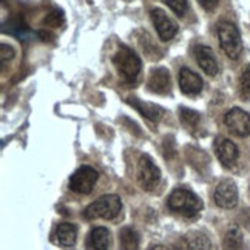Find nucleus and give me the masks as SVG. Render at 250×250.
Returning <instances> with one entry per match:
<instances>
[{
    "label": "nucleus",
    "instance_id": "nucleus-1",
    "mask_svg": "<svg viewBox=\"0 0 250 250\" xmlns=\"http://www.w3.org/2000/svg\"><path fill=\"white\" fill-rule=\"evenodd\" d=\"M113 63L125 82H134L142 70L139 56L125 45H121L116 54L113 56Z\"/></svg>",
    "mask_w": 250,
    "mask_h": 250
},
{
    "label": "nucleus",
    "instance_id": "nucleus-2",
    "mask_svg": "<svg viewBox=\"0 0 250 250\" xmlns=\"http://www.w3.org/2000/svg\"><path fill=\"white\" fill-rule=\"evenodd\" d=\"M168 207L176 213H181L182 216L193 218L198 216L199 211L203 210V201L193 191L187 188H176L168 196Z\"/></svg>",
    "mask_w": 250,
    "mask_h": 250
},
{
    "label": "nucleus",
    "instance_id": "nucleus-3",
    "mask_svg": "<svg viewBox=\"0 0 250 250\" xmlns=\"http://www.w3.org/2000/svg\"><path fill=\"white\" fill-rule=\"evenodd\" d=\"M121 208H122L121 198L116 195H107V196L96 199L94 203H91L86 207L83 210V218L90 221L98 219V218L114 219L121 213Z\"/></svg>",
    "mask_w": 250,
    "mask_h": 250
},
{
    "label": "nucleus",
    "instance_id": "nucleus-4",
    "mask_svg": "<svg viewBox=\"0 0 250 250\" xmlns=\"http://www.w3.org/2000/svg\"><path fill=\"white\" fill-rule=\"evenodd\" d=\"M218 37L221 48L230 59H239L243 53V41L238 28L230 22H221L218 25Z\"/></svg>",
    "mask_w": 250,
    "mask_h": 250
},
{
    "label": "nucleus",
    "instance_id": "nucleus-5",
    "mask_svg": "<svg viewBox=\"0 0 250 250\" xmlns=\"http://www.w3.org/2000/svg\"><path fill=\"white\" fill-rule=\"evenodd\" d=\"M98 171L90 166H82L76 170L70 178V188L74 193L88 195L93 191L96 182H98Z\"/></svg>",
    "mask_w": 250,
    "mask_h": 250
},
{
    "label": "nucleus",
    "instance_id": "nucleus-6",
    "mask_svg": "<svg viewBox=\"0 0 250 250\" xmlns=\"http://www.w3.org/2000/svg\"><path fill=\"white\" fill-rule=\"evenodd\" d=\"M138 181H139V186L147 190L151 191L155 190L161 181V171L159 168L153 164V161L150 156L144 155L139 161V166H138Z\"/></svg>",
    "mask_w": 250,
    "mask_h": 250
},
{
    "label": "nucleus",
    "instance_id": "nucleus-7",
    "mask_svg": "<svg viewBox=\"0 0 250 250\" xmlns=\"http://www.w3.org/2000/svg\"><path fill=\"white\" fill-rule=\"evenodd\" d=\"M224 124L227 125L229 131L238 138L250 136V114L241 108H232L226 113Z\"/></svg>",
    "mask_w": 250,
    "mask_h": 250
},
{
    "label": "nucleus",
    "instance_id": "nucleus-8",
    "mask_svg": "<svg viewBox=\"0 0 250 250\" xmlns=\"http://www.w3.org/2000/svg\"><path fill=\"white\" fill-rule=\"evenodd\" d=\"M150 17H151V22L155 25L156 31H158V36L162 42H167V41H171L173 37L176 36L178 33V23L170 19L166 11H162L161 8H155L150 11Z\"/></svg>",
    "mask_w": 250,
    "mask_h": 250
},
{
    "label": "nucleus",
    "instance_id": "nucleus-9",
    "mask_svg": "<svg viewBox=\"0 0 250 250\" xmlns=\"http://www.w3.org/2000/svg\"><path fill=\"white\" fill-rule=\"evenodd\" d=\"M215 204L221 208H233L238 204V188L232 179H223L215 188Z\"/></svg>",
    "mask_w": 250,
    "mask_h": 250
},
{
    "label": "nucleus",
    "instance_id": "nucleus-10",
    "mask_svg": "<svg viewBox=\"0 0 250 250\" xmlns=\"http://www.w3.org/2000/svg\"><path fill=\"white\" fill-rule=\"evenodd\" d=\"M147 86L151 93H156V94L170 93V88H171L170 71L166 66H156V68H153L148 76Z\"/></svg>",
    "mask_w": 250,
    "mask_h": 250
},
{
    "label": "nucleus",
    "instance_id": "nucleus-11",
    "mask_svg": "<svg viewBox=\"0 0 250 250\" xmlns=\"http://www.w3.org/2000/svg\"><path fill=\"white\" fill-rule=\"evenodd\" d=\"M195 57H196V62L199 63V66L203 68V71L207 76H216L218 74V71H219L218 61L215 57L213 50H211L210 46L198 45L195 48Z\"/></svg>",
    "mask_w": 250,
    "mask_h": 250
},
{
    "label": "nucleus",
    "instance_id": "nucleus-12",
    "mask_svg": "<svg viewBox=\"0 0 250 250\" xmlns=\"http://www.w3.org/2000/svg\"><path fill=\"white\" fill-rule=\"evenodd\" d=\"M203 79L190 68H182L179 71V88L187 96H195L203 90Z\"/></svg>",
    "mask_w": 250,
    "mask_h": 250
},
{
    "label": "nucleus",
    "instance_id": "nucleus-13",
    "mask_svg": "<svg viewBox=\"0 0 250 250\" xmlns=\"http://www.w3.org/2000/svg\"><path fill=\"white\" fill-rule=\"evenodd\" d=\"M216 156L224 167H232L238 161L239 150L230 139L221 138L216 141Z\"/></svg>",
    "mask_w": 250,
    "mask_h": 250
},
{
    "label": "nucleus",
    "instance_id": "nucleus-14",
    "mask_svg": "<svg viewBox=\"0 0 250 250\" xmlns=\"http://www.w3.org/2000/svg\"><path fill=\"white\" fill-rule=\"evenodd\" d=\"M128 104L133 108H136L144 118H147L151 122H159L161 118L164 116V108L159 107V105H156V104L144 102V101H139L136 98H128Z\"/></svg>",
    "mask_w": 250,
    "mask_h": 250
},
{
    "label": "nucleus",
    "instance_id": "nucleus-15",
    "mask_svg": "<svg viewBox=\"0 0 250 250\" xmlns=\"http://www.w3.org/2000/svg\"><path fill=\"white\" fill-rule=\"evenodd\" d=\"M56 236L57 243L62 247H74L76 239H78V229L70 223H62L56 229Z\"/></svg>",
    "mask_w": 250,
    "mask_h": 250
},
{
    "label": "nucleus",
    "instance_id": "nucleus-16",
    "mask_svg": "<svg viewBox=\"0 0 250 250\" xmlns=\"http://www.w3.org/2000/svg\"><path fill=\"white\" fill-rule=\"evenodd\" d=\"M88 247L91 250H108L110 232L105 227H96L88 235Z\"/></svg>",
    "mask_w": 250,
    "mask_h": 250
},
{
    "label": "nucleus",
    "instance_id": "nucleus-17",
    "mask_svg": "<svg viewBox=\"0 0 250 250\" xmlns=\"http://www.w3.org/2000/svg\"><path fill=\"white\" fill-rule=\"evenodd\" d=\"M119 249L121 250H138L139 235L131 227H124L119 233Z\"/></svg>",
    "mask_w": 250,
    "mask_h": 250
},
{
    "label": "nucleus",
    "instance_id": "nucleus-18",
    "mask_svg": "<svg viewBox=\"0 0 250 250\" xmlns=\"http://www.w3.org/2000/svg\"><path fill=\"white\" fill-rule=\"evenodd\" d=\"M224 249L226 250H244V238L239 227L233 226L227 230L224 236Z\"/></svg>",
    "mask_w": 250,
    "mask_h": 250
},
{
    "label": "nucleus",
    "instance_id": "nucleus-19",
    "mask_svg": "<svg viewBox=\"0 0 250 250\" xmlns=\"http://www.w3.org/2000/svg\"><path fill=\"white\" fill-rule=\"evenodd\" d=\"M186 246L188 250H210L211 243L206 233L191 232L186 236Z\"/></svg>",
    "mask_w": 250,
    "mask_h": 250
},
{
    "label": "nucleus",
    "instance_id": "nucleus-20",
    "mask_svg": "<svg viewBox=\"0 0 250 250\" xmlns=\"http://www.w3.org/2000/svg\"><path fill=\"white\" fill-rule=\"evenodd\" d=\"M139 45L144 50V53H146V56L150 57V59H159V57L162 56V53L158 48V45L155 43V41H153V37L148 33H146V31L141 33Z\"/></svg>",
    "mask_w": 250,
    "mask_h": 250
},
{
    "label": "nucleus",
    "instance_id": "nucleus-21",
    "mask_svg": "<svg viewBox=\"0 0 250 250\" xmlns=\"http://www.w3.org/2000/svg\"><path fill=\"white\" fill-rule=\"evenodd\" d=\"M2 30H3V33L13 34V36H17V37H22L28 31V26H26V23L22 21L21 17H16V19H9L6 23H3Z\"/></svg>",
    "mask_w": 250,
    "mask_h": 250
},
{
    "label": "nucleus",
    "instance_id": "nucleus-22",
    "mask_svg": "<svg viewBox=\"0 0 250 250\" xmlns=\"http://www.w3.org/2000/svg\"><path fill=\"white\" fill-rule=\"evenodd\" d=\"M179 116H181L182 124H184L186 127H188V128H196L199 125V122H201L199 113L195 111V110H190V108H181L179 110Z\"/></svg>",
    "mask_w": 250,
    "mask_h": 250
},
{
    "label": "nucleus",
    "instance_id": "nucleus-23",
    "mask_svg": "<svg viewBox=\"0 0 250 250\" xmlns=\"http://www.w3.org/2000/svg\"><path fill=\"white\" fill-rule=\"evenodd\" d=\"M239 91H241L243 99L250 101V65L246 66V70L241 74V79H239Z\"/></svg>",
    "mask_w": 250,
    "mask_h": 250
},
{
    "label": "nucleus",
    "instance_id": "nucleus-24",
    "mask_svg": "<svg viewBox=\"0 0 250 250\" xmlns=\"http://www.w3.org/2000/svg\"><path fill=\"white\" fill-rule=\"evenodd\" d=\"M63 22H65V17H63V13L61 11V9H53V11L48 13L46 17L43 19V25L50 26V28H57V26H61Z\"/></svg>",
    "mask_w": 250,
    "mask_h": 250
},
{
    "label": "nucleus",
    "instance_id": "nucleus-25",
    "mask_svg": "<svg viewBox=\"0 0 250 250\" xmlns=\"http://www.w3.org/2000/svg\"><path fill=\"white\" fill-rule=\"evenodd\" d=\"M164 2L171 11L179 17L186 16L187 9H188V0H164Z\"/></svg>",
    "mask_w": 250,
    "mask_h": 250
},
{
    "label": "nucleus",
    "instance_id": "nucleus-26",
    "mask_svg": "<svg viewBox=\"0 0 250 250\" xmlns=\"http://www.w3.org/2000/svg\"><path fill=\"white\" fill-rule=\"evenodd\" d=\"M14 56H16V51H14L13 46H9L6 43L0 45V61H2V65L9 62V61H13Z\"/></svg>",
    "mask_w": 250,
    "mask_h": 250
},
{
    "label": "nucleus",
    "instance_id": "nucleus-27",
    "mask_svg": "<svg viewBox=\"0 0 250 250\" xmlns=\"http://www.w3.org/2000/svg\"><path fill=\"white\" fill-rule=\"evenodd\" d=\"M198 3L203 6L206 11H215L218 6V0H198Z\"/></svg>",
    "mask_w": 250,
    "mask_h": 250
}]
</instances>
